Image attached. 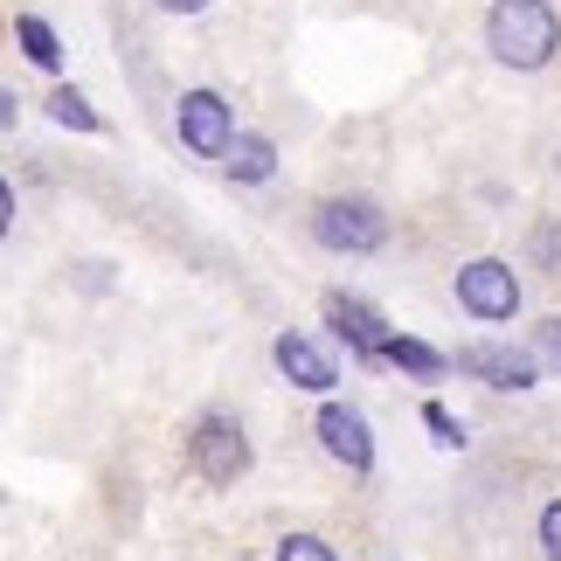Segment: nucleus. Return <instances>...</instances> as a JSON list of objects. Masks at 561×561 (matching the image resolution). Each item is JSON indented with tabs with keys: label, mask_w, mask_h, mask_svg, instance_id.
I'll list each match as a JSON object with an SVG mask.
<instances>
[{
	"label": "nucleus",
	"mask_w": 561,
	"mask_h": 561,
	"mask_svg": "<svg viewBox=\"0 0 561 561\" xmlns=\"http://www.w3.org/2000/svg\"><path fill=\"white\" fill-rule=\"evenodd\" d=\"M381 360H388V368H402L409 381H444V375H450V354L423 347V340H409V333H388Z\"/></svg>",
	"instance_id": "9b49d317"
},
{
	"label": "nucleus",
	"mask_w": 561,
	"mask_h": 561,
	"mask_svg": "<svg viewBox=\"0 0 561 561\" xmlns=\"http://www.w3.org/2000/svg\"><path fill=\"white\" fill-rule=\"evenodd\" d=\"M14 118H21V104H14L8 91H0V133H14Z\"/></svg>",
	"instance_id": "aec40b11"
},
{
	"label": "nucleus",
	"mask_w": 561,
	"mask_h": 561,
	"mask_svg": "<svg viewBox=\"0 0 561 561\" xmlns=\"http://www.w3.org/2000/svg\"><path fill=\"white\" fill-rule=\"evenodd\" d=\"M541 554H548V561H561V500H548V506H541Z\"/></svg>",
	"instance_id": "a211bd4d"
},
{
	"label": "nucleus",
	"mask_w": 561,
	"mask_h": 561,
	"mask_svg": "<svg viewBox=\"0 0 561 561\" xmlns=\"http://www.w3.org/2000/svg\"><path fill=\"white\" fill-rule=\"evenodd\" d=\"M534 264L561 271V215H541V222H534Z\"/></svg>",
	"instance_id": "4468645a"
},
{
	"label": "nucleus",
	"mask_w": 561,
	"mask_h": 561,
	"mask_svg": "<svg viewBox=\"0 0 561 561\" xmlns=\"http://www.w3.org/2000/svg\"><path fill=\"white\" fill-rule=\"evenodd\" d=\"M174 125H181V146H187V153H202V160H222L229 139H236V112H229L222 91H181Z\"/></svg>",
	"instance_id": "423d86ee"
},
{
	"label": "nucleus",
	"mask_w": 561,
	"mask_h": 561,
	"mask_svg": "<svg viewBox=\"0 0 561 561\" xmlns=\"http://www.w3.org/2000/svg\"><path fill=\"white\" fill-rule=\"evenodd\" d=\"M187 458H194V471H202L208 485H236L250 471L243 423H236V416H202V423H194V437H187Z\"/></svg>",
	"instance_id": "20e7f679"
},
{
	"label": "nucleus",
	"mask_w": 561,
	"mask_h": 561,
	"mask_svg": "<svg viewBox=\"0 0 561 561\" xmlns=\"http://www.w3.org/2000/svg\"><path fill=\"white\" fill-rule=\"evenodd\" d=\"M312 430H319V450H327L333 465H347V471H375V430H368V416H360L354 402H327Z\"/></svg>",
	"instance_id": "0eeeda50"
},
{
	"label": "nucleus",
	"mask_w": 561,
	"mask_h": 561,
	"mask_svg": "<svg viewBox=\"0 0 561 561\" xmlns=\"http://www.w3.org/2000/svg\"><path fill=\"white\" fill-rule=\"evenodd\" d=\"M271 360H277V375H285L291 388H306V396H333V381H340L333 354L319 347V340H306V333H277Z\"/></svg>",
	"instance_id": "6e6552de"
},
{
	"label": "nucleus",
	"mask_w": 561,
	"mask_h": 561,
	"mask_svg": "<svg viewBox=\"0 0 561 561\" xmlns=\"http://www.w3.org/2000/svg\"><path fill=\"white\" fill-rule=\"evenodd\" d=\"M8 229H14V187L0 181V236H8Z\"/></svg>",
	"instance_id": "6ab92c4d"
},
{
	"label": "nucleus",
	"mask_w": 561,
	"mask_h": 561,
	"mask_svg": "<svg viewBox=\"0 0 561 561\" xmlns=\"http://www.w3.org/2000/svg\"><path fill=\"white\" fill-rule=\"evenodd\" d=\"M327 319H333V333L347 340V347H354L360 360H381V347H388V319L368 306V298L333 291V298H327Z\"/></svg>",
	"instance_id": "1a4fd4ad"
},
{
	"label": "nucleus",
	"mask_w": 561,
	"mask_h": 561,
	"mask_svg": "<svg viewBox=\"0 0 561 561\" xmlns=\"http://www.w3.org/2000/svg\"><path fill=\"white\" fill-rule=\"evenodd\" d=\"M49 118L62 125V133H98V112H91V98H83V91H70V83H62V91L49 98Z\"/></svg>",
	"instance_id": "ddd939ff"
},
{
	"label": "nucleus",
	"mask_w": 561,
	"mask_h": 561,
	"mask_svg": "<svg viewBox=\"0 0 561 561\" xmlns=\"http://www.w3.org/2000/svg\"><path fill=\"white\" fill-rule=\"evenodd\" d=\"M485 49L500 56L506 70H548L554 49H561V14L548 0H492Z\"/></svg>",
	"instance_id": "f257e3e1"
},
{
	"label": "nucleus",
	"mask_w": 561,
	"mask_h": 561,
	"mask_svg": "<svg viewBox=\"0 0 561 561\" xmlns=\"http://www.w3.org/2000/svg\"><path fill=\"white\" fill-rule=\"evenodd\" d=\"M277 561H340V554H333V541H319V534H285Z\"/></svg>",
	"instance_id": "2eb2a0df"
},
{
	"label": "nucleus",
	"mask_w": 561,
	"mask_h": 561,
	"mask_svg": "<svg viewBox=\"0 0 561 561\" xmlns=\"http://www.w3.org/2000/svg\"><path fill=\"white\" fill-rule=\"evenodd\" d=\"M312 236L340 256H375L388 243V215L368 202V194H333V202L312 208Z\"/></svg>",
	"instance_id": "f03ea898"
},
{
	"label": "nucleus",
	"mask_w": 561,
	"mask_h": 561,
	"mask_svg": "<svg viewBox=\"0 0 561 561\" xmlns=\"http://www.w3.org/2000/svg\"><path fill=\"white\" fill-rule=\"evenodd\" d=\"M534 360H541V375H561V319L534 327Z\"/></svg>",
	"instance_id": "f3484780"
},
{
	"label": "nucleus",
	"mask_w": 561,
	"mask_h": 561,
	"mask_svg": "<svg viewBox=\"0 0 561 561\" xmlns=\"http://www.w3.org/2000/svg\"><path fill=\"white\" fill-rule=\"evenodd\" d=\"M458 306L479 319V327H506V319L520 312V277H513V264H500V256L465 264L458 271Z\"/></svg>",
	"instance_id": "7ed1b4c3"
},
{
	"label": "nucleus",
	"mask_w": 561,
	"mask_h": 561,
	"mask_svg": "<svg viewBox=\"0 0 561 561\" xmlns=\"http://www.w3.org/2000/svg\"><path fill=\"white\" fill-rule=\"evenodd\" d=\"M160 8H167V14H202L208 0H160Z\"/></svg>",
	"instance_id": "412c9836"
},
{
	"label": "nucleus",
	"mask_w": 561,
	"mask_h": 561,
	"mask_svg": "<svg viewBox=\"0 0 561 561\" xmlns=\"http://www.w3.org/2000/svg\"><path fill=\"white\" fill-rule=\"evenodd\" d=\"M222 167H229V181L264 187V181L277 174V146H271L264 133H236V139H229V153H222Z\"/></svg>",
	"instance_id": "9d476101"
},
{
	"label": "nucleus",
	"mask_w": 561,
	"mask_h": 561,
	"mask_svg": "<svg viewBox=\"0 0 561 561\" xmlns=\"http://www.w3.org/2000/svg\"><path fill=\"white\" fill-rule=\"evenodd\" d=\"M14 42H21V56H28L35 70H56V62H62L56 28H49V21H35V14H21V21H14Z\"/></svg>",
	"instance_id": "f8f14e48"
},
{
	"label": "nucleus",
	"mask_w": 561,
	"mask_h": 561,
	"mask_svg": "<svg viewBox=\"0 0 561 561\" xmlns=\"http://www.w3.org/2000/svg\"><path fill=\"white\" fill-rule=\"evenodd\" d=\"M450 368L485 381V388H534L541 381V360L534 347H506V340H465L458 354H450Z\"/></svg>",
	"instance_id": "39448f33"
},
{
	"label": "nucleus",
	"mask_w": 561,
	"mask_h": 561,
	"mask_svg": "<svg viewBox=\"0 0 561 561\" xmlns=\"http://www.w3.org/2000/svg\"><path fill=\"white\" fill-rule=\"evenodd\" d=\"M423 423H430V437H437L444 450H465V423H458V416H450V409H444V402H423Z\"/></svg>",
	"instance_id": "dca6fc26"
}]
</instances>
